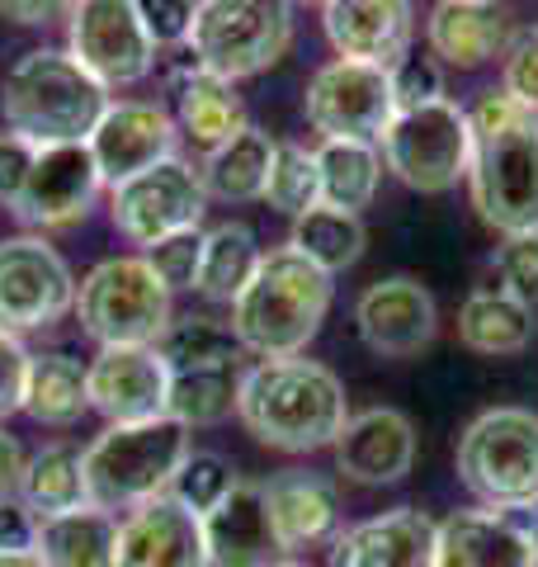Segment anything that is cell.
<instances>
[{"label": "cell", "mask_w": 538, "mask_h": 567, "mask_svg": "<svg viewBox=\"0 0 538 567\" xmlns=\"http://www.w3.org/2000/svg\"><path fill=\"white\" fill-rule=\"evenodd\" d=\"M231 483H237V468L227 464L223 454L213 450H189V458L179 464L175 483H170V496L185 511H194V516H204V511H213L223 502V496L231 492Z\"/></svg>", "instance_id": "obj_38"}, {"label": "cell", "mask_w": 538, "mask_h": 567, "mask_svg": "<svg viewBox=\"0 0 538 567\" xmlns=\"http://www.w3.org/2000/svg\"><path fill=\"white\" fill-rule=\"evenodd\" d=\"M392 100L397 110H421V104L444 100V71L435 58H421V52H406V58L392 66Z\"/></svg>", "instance_id": "obj_41"}, {"label": "cell", "mask_w": 538, "mask_h": 567, "mask_svg": "<svg viewBox=\"0 0 538 567\" xmlns=\"http://www.w3.org/2000/svg\"><path fill=\"white\" fill-rule=\"evenodd\" d=\"M425 43L435 52V62L473 71L506 58L510 20L496 0H439L425 20Z\"/></svg>", "instance_id": "obj_25"}, {"label": "cell", "mask_w": 538, "mask_h": 567, "mask_svg": "<svg viewBox=\"0 0 538 567\" xmlns=\"http://www.w3.org/2000/svg\"><path fill=\"white\" fill-rule=\"evenodd\" d=\"M199 525H204L208 567H269L283 558L275 520H269L265 483L237 477L223 502L199 516Z\"/></svg>", "instance_id": "obj_19"}, {"label": "cell", "mask_w": 538, "mask_h": 567, "mask_svg": "<svg viewBox=\"0 0 538 567\" xmlns=\"http://www.w3.org/2000/svg\"><path fill=\"white\" fill-rule=\"evenodd\" d=\"M468 189L477 218L500 237L538 233V110L510 91H487L473 110Z\"/></svg>", "instance_id": "obj_2"}, {"label": "cell", "mask_w": 538, "mask_h": 567, "mask_svg": "<svg viewBox=\"0 0 538 567\" xmlns=\"http://www.w3.org/2000/svg\"><path fill=\"white\" fill-rule=\"evenodd\" d=\"M170 369L156 346H100L85 364V398L90 412H100L110 425L166 416Z\"/></svg>", "instance_id": "obj_16"}, {"label": "cell", "mask_w": 538, "mask_h": 567, "mask_svg": "<svg viewBox=\"0 0 538 567\" xmlns=\"http://www.w3.org/2000/svg\"><path fill=\"white\" fill-rule=\"evenodd\" d=\"M33 539H39V516L20 496H6L0 502V554H33Z\"/></svg>", "instance_id": "obj_46"}, {"label": "cell", "mask_w": 538, "mask_h": 567, "mask_svg": "<svg viewBox=\"0 0 538 567\" xmlns=\"http://www.w3.org/2000/svg\"><path fill=\"white\" fill-rule=\"evenodd\" d=\"M208 213V189L204 175L194 171L185 156H170L152 171L133 175L110 189V218L133 246L147 251L152 241L185 233V227H199Z\"/></svg>", "instance_id": "obj_13"}, {"label": "cell", "mask_w": 538, "mask_h": 567, "mask_svg": "<svg viewBox=\"0 0 538 567\" xmlns=\"http://www.w3.org/2000/svg\"><path fill=\"white\" fill-rule=\"evenodd\" d=\"M20 412H29L39 425H71L90 412L85 398V364L66 350H43L29 354V374H24V402Z\"/></svg>", "instance_id": "obj_29"}, {"label": "cell", "mask_w": 538, "mask_h": 567, "mask_svg": "<svg viewBox=\"0 0 538 567\" xmlns=\"http://www.w3.org/2000/svg\"><path fill=\"white\" fill-rule=\"evenodd\" d=\"M20 502L39 520L62 516V511H76V506H90L85 502V450L66 445V440H52V445H43L24 464Z\"/></svg>", "instance_id": "obj_32"}, {"label": "cell", "mask_w": 538, "mask_h": 567, "mask_svg": "<svg viewBox=\"0 0 538 567\" xmlns=\"http://www.w3.org/2000/svg\"><path fill=\"white\" fill-rule=\"evenodd\" d=\"M321 24L340 58L392 71L411 52L416 10L411 0H327Z\"/></svg>", "instance_id": "obj_20"}, {"label": "cell", "mask_w": 538, "mask_h": 567, "mask_svg": "<svg viewBox=\"0 0 538 567\" xmlns=\"http://www.w3.org/2000/svg\"><path fill=\"white\" fill-rule=\"evenodd\" d=\"M175 128L189 142H199L204 152L223 147L227 137H237L246 128V104L237 95V85L199 71L175 91Z\"/></svg>", "instance_id": "obj_28"}, {"label": "cell", "mask_w": 538, "mask_h": 567, "mask_svg": "<svg viewBox=\"0 0 538 567\" xmlns=\"http://www.w3.org/2000/svg\"><path fill=\"white\" fill-rule=\"evenodd\" d=\"M114 567H208L204 525L175 496L128 511L118 520V558Z\"/></svg>", "instance_id": "obj_21"}, {"label": "cell", "mask_w": 538, "mask_h": 567, "mask_svg": "<svg viewBox=\"0 0 538 567\" xmlns=\"http://www.w3.org/2000/svg\"><path fill=\"white\" fill-rule=\"evenodd\" d=\"M0 567H43L39 554H0Z\"/></svg>", "instance_id": "obj_50"}, {"label": "cell", "mask_w": 538, "mask_h": 567, "mask_svg": "<svg viewBox=\"0 0 538 567\" xmlns=\"http://www.w3.org/2000/svg\"><path fill=\"white\" fill-rule=\"evenodd\" d=\"M458 341L473 354H519L534 341V308L506 289H477L458 308Z\"/></svg>", "instance_id": "obj_30"}, {"label": "cell", "mask_w": 538, "mask_h": 567, "mask_svg": "<svg viewBox=\"0 0 538 567\" xmlns=\"http://www.w3.org/2000/svg\"><path fill=\"white\" fill-rule=\"evenodd\" d=\"M354 327H359V341H364L373 354L383 360H411L421 354L439 331V312H435V298L421 279L411 275H392L379 279L359 293L354 303Z\"/></svg>", "instance_id": "obj_17"}, {"label": "cell", "mask_w": 538, "mask_h": 567, "mask_svg": "<svg viewBox=\"0 0 538 567\" xmlns=\"http://www.w3.org/2000/svg\"><path fill=\"white\" fill-rule=\"evenodd\" d=\"M142 24H147L152 43L156 48H179L189 43V29H194V6L199 0H133Z\"/></svg>", "instance_id": "obj_43"}, {"label": "cell", "mask_w": 538, "mask_h": 567, "mask_svg": "<svg viewBox=\"0 0 538 567\" xmlns=\"http://www.w3.org/2000/svg\"><path fill=\"white\" fill-rule=\"evenodd\" d=\"M335 473L354 487H392L416 464V425L397 406H364L335 435Z\"/></svg>", "instance_id": "obj_18"}, {"label": "cell", "mask_w": 538, "mask_h": 567, "mask_svg": "<svg viewBox=\"0 0 538 567\" xmlns=\"http://www.w3.org/2000/svg\"><path fill=\"white\" fill-rule=\"evenodd\" d=\"M458 477L492 511H515L538 496V416L529 406H492L468 421L454 450Z\"/></svg>", "instance_id": "obj_6"}, {"label": "cell", "mask_w": 538, "mask_h": 567, "mask_svg": "<svg viewBox=\"0 0 538 567\" xmlns=\"http://www.w3.org/2000/svg\"><path fill=\"white\" fill-rule=\"evenodd\" d=\"M317 171H321V204L340 213H359L379 194L383 152H379V142L327 137L317 147Z\"/></svg>", "instance_id": "obj_31"}, {"label": "cell", "mask_w": 538, "mask_h": 567, "mask_svg": "<svg viewBox=\"0 0 538 567\" xmlns=\"http://www.w3.org/2000/svg\"><path fill=\"white\" fill-rule=\"evenodd\" d=\"M435 525L416 506H392L331 539V567H435Z\"/></svg>", "instance_id": "obj_22"}, {"label": "cell", "mask_w": 538, "mask_h": 567, "mask_svg": "<svg viewBox=\"0 0 538 567\" xmlns=\"http://www.w3.org/2000/svg\"><path fill=\"white\" fill-rule=\"evenodd\" d=\"M237 393H241V369L237 364H218V369H185L170 374L166 388V416L179 421L185 431L194 425H218L237 412Z\"/></svg>", "instance_id": "obj_35"}, {"label": "cell", "mask_w": 538, "mask_h": 567, "mask_svg": "<svg viewBox=\"0 0 538 567\" xmlns=\"http://www.w3.org/2000/svg\"><path fill=\"white\" fill-rule=\"evenodd\" d=\"M260 256L265 251L246 223H218L213 233H204V260H199L194 293H204L208 303H237V293L256 275Z\"/></svg>", "instance_id": "obj_33"}, {"label": "cell", "mask_w": 538, "mask_h": 567, "mask_svg": "<svg viewBox=\"0 0 538 567\" xmlns=\"http://www.w3.org/2000/svg\"><path fill=\"white\" fill-rule=\"evenodd\" d=\"M81 331L100 346H156L170 327V289L142 256H110L76 284Z\"/></svg>", "instance_id": "obj_8"}, {"label": "cell", "mask_w": 538, "mask_h": 567, "mask_svg": "<svg viewBox=\"0 0 538 567\" xmlns=\"http://www.w3.org/2000/svg\"><path fill=\"white\" fill-rule=\"evenodd\" d=\"M100 166L90 156L85 142H58V147H39V162H33L24 194L14 199V218H20L29 233H62V227L85 223V213L100 199Z\"/></svg>", "instance_id": "obj_14"}, {"label": "cell", "mask_w": 538, "mask_h": 567, "mask_svg": "<svg viewBox=\"0 0 538 567\" xmlns=\"http://www.w3.org/2000/svg\"><path fill=\"white\" fill-rule=\"evenodd\" d=\"M76 308V275L39 233L0 241V331L24 336L58 327Z\"/></svg>", "instance_id": "obj_11"}, {"label": "cell", "mask_w": 538, "mask_h": 567, "mask_svg": "<svg viewBox=\"0 0 538 567\" xmlns=\"http://www.w3.org/2000/svg\"><path fill=\"white\" fill-rule=\"evenodd\" d=\"M510 516H515L519 529H525V539H529V548H534V563H538V496H534V502H525V506H515Z\"/></svg>", "instance_id": "obj_49"}, {"label": "cell", "mask_w": 538, "mask_h": 567, "mask_svg": "<svg viewBox=\"0 0 538 567\" xmlns=\"http://www.w3.org/2000/svg\"><path fill=\"white\" fill-rule=\"evenodd\" d=\"M331 293L335 284L327 270H317L293 246H275L260 256L256 275L246 279V289L231 303V331H237L241 350L260 354V360L302 354L327 322Z\"/></svg>", "instance_id": "obj_3"}, {"label": "cell", "mask_w": 538, "mask_h": 567, "mask_svg": "<svg viewBox=\"0 0 538 567\" xmlns=\"http://www.w3.org/2000/svg\"><path fill=\"white\" fill-rule=\"evenodd\" d=\"M76 0H0V20L20 24V29H39V24H58L71 14Z\"/></svg>", "instance_id": "obj_47"}, {"label": "cell", "mask_w": 538, "mask_h": 567, "mask_svg": "<svg viewBox=\"0 0 538 567\" xmlns=\"http://www.w3.org/2000/svg\"><path fill=\"white\" fill-rule=\"evenodd\" d=\"M269 567H317V563H308V558H298V554H283L279 563H269Z\"/></svg>", "instance_id": "obj_51"}, {"label": "cell", "mask_w": 538, "mask_h": 567, "mask_svg": "<svg viewBox=\"0 0 538 567\" xmlns=\"http://www.w3.org/2000/svg\"><path fill=\"white\" fill-rule=\"evenodd\" d=\"M24 464H29V454L20 450V440H14L6 425H0V502H6V496H20Z\"/></svg>", "instance_id": "obj_48"}, {"label": "cell", "mask_w": 538, "mask_h": 567, "mask_svg": "<svg viewBox=\"0 0 538 567\" xmlns=\"http://www.w3.org/2000/svg\"><path fill=\"white\" fill-rule=\"evenodd\" d=\"M189 450V431L170 416L104 425L85 445V502L114 516L156 502L170 492Z\"/></svg>", "instance_id": "obj_5"}, {"label": "cell", "mask_w": 538, "mask_h": 567, "mask_svg": "<svg viewBox=\"0 0 538 567\" xmlns=\"http://www.w3.org/2000/svg\"><path fill=\"white\" fill-rule=\"evenodd\" d=\"M496 289H506L519 303H538V233H519V237H500L496 246Z\"/></svg>", "instance_id": "obj_40"}, {"label": "cell", "mask_w": 538, "mask_h": 567, "mask_svg": "<svg viewBox=\"0 0 538 567\" xmlns=\"http://www.w3.org/2000/svg\"><path fill=\"white\" fill-rule=\"evenodd\" d=\"M383 166L406 189L444 194L458 181H468L473 166V118L458 100H435L421 110H397L379 137Z\"/></svg>", "instance_id": "obj_9"}, {"label": "cell", "mask_w": 538, "mask_h": 567, "mask_svg": "<svg viewBox=\"0 0 538 567\" xmlns=\"http://www.w3.org/2000/svg\"><path fill=\"white\" fill-rule=\"evenodd\" d=\"M265 204L289 213H308L321 204V171H317V152L298 147V142H279L275 147V166H269V181H265Z\"/></svg>", "instance_id": "obj_37"}, {"label": "cell", "mask_w": 538, "mask_h": 567, "mask_svg": "<svg viewBox=\"0 0 538 567\" xmlns=\"http://www.w3.org/2000/svg\"><path fill=\"white\" fill-rule=\"evenodd\" d=\"M66 52L104 91L147 81L161 58L133 0H76L66 14Z\"/></svg>", "instance_id": "obj_10"}, {"label": "cell", "mask_w": 538, "mask_h": 567, "mask_svg": "<svg viewBox=\"0 0 538 567\" xmlns=\"http://www.w3.org/2000/svg\"><path fill=\"white\" fill-rule=\"evenodd\" d=\"M33 554L43 567H114L118 558V516L100 506H76L39 520Z\"/></svg>", "instance_id": "obj_26"}, {"label": "cell", "mask_w": 538, "mask_h": 567, "mask_svg": "<svg viewBox=\"0 0 538 567\" xmlns=\"http://www.w3.org/2000/svg\"><path fill=\"white\" fill-rule=\"evenodd\" d=\"M364 241H369V233H364V223H359V213H340L327 204L298 213L293 233H289L293 251L308 256L317 270H327V275L350 270V265L364 256Z\"/></svg>", "instance_id": "obj_34"}, {"label": "cell", "mask_w": 538, "mask_h": 567, "mask_svg": "<svg viewBox=\"0 0 538 567\" xmlns=\"http://www.w3.org/2000/svg\"><path fill=\"white\" fill-rule=\"evenodd\" d=\"M237 416L265 450L279 454H317L331 450L350 421L345 383L335 369L283 354V360H256L241 369Z\"/></svg>", "instance_id": "obj_1"}, {"label": "cell", "mask_w": 538, "mask_h": 567, "mask_svg": "<svg viewBox=\"0 0 538 567\" xmlns=\"http://www.w3.org/2000/svg\"><path fill=\"white\" fill-rule=\"evenodd\" d=\"M275 147L279 142L269 137L256 123H246L237 137H227L223 147H213L204 156V189L208 199H223V204H250V199H265V181H269V166H275Z\"/></svg>", "instance_id": "obj_27"}, {"label": "cell", "mask_w": 538, "mask_h": 567, "mask_svg": "<svg viewBox=\"0 0 538 567\" xmlns=\"http://www.w3.org/2000/svg\"><path fill=\"white\" fill-rule=\"evenodd\" d=\"M142 260L156 270V279L166 284L170 293L179 289H194V279H199V260H204V233L199 227H185V233H170L152 241L147 251H142Z\"/></svg>", "instance_id": "obj_39"}, {"label": "cell", "mask_w": 538, "mask_h": 567, "mask_svg": "<svg viewBox=\"0 0 538 567\" xmlns=\"http://www.w3.org/2000/svg\"><path fill=\"white\" fill-rule=\"evenodd\" d=\"M156 354L166 360L170 374L185 369H218V364H237L241 360V341L231 322L218 317H170V327L156 336Z\"/></svg>", "instance_id": "obj_36"}, {"label": "cell", "mask_w": 538, "mask_h": 567, "mask_svg": "<svg viewBox=\"0 0 538 567\" xmlns=\"http://www.w3.org/2000/svg\"><path fill=\"white\" fill-rule=\"evenodd\" d=\"M265 502H269V520H275V535L283 554H298V548L312 544H331L340 535V502L331 477H321L312 468H283L265 483Z\"/></svg>", "instance_id": "obj_24"}, {"label": "cell", "mask_w": 538, "mask_h": 567, "mask_svg": "<svg viewBox=\"0 0 538 567\" xmlns=\"http://www.w3.org/2000/svg\"><path fill=\"white\" fill-rule=\"evenodd\" d=\"M104 110H110V91L62 48H29L0 81L6 128L39 147L85 142Z\"/></svg>", "instance_id": "obj_4"}, {"label": "cell", "mask_w": 538, "mask_h": 567, "mask_svg": "<svg viewBox=\"0 0 538 567\" xmlns=\"http://www.w3.org/2000/svg\"><path fill=\"white\" fill-rule=\"evenodd\" d=\"M293 43L289 0H199L189 48L204 71L223 81H246L275 66Z\"/></svg>", "instance_id": "obj_7"}, {"label": "cell", "mask_w": 538, "mask_h": 567, "mask_svg": "<svg viewBox=\"0 0 538 567\" xmlns=\"http://www.w3.org/2000/svg\"><path fill=\"white\" fill-rule=\"evenodd\" d=\"M500 91H510L515 100H525L529 110H538V24L510 39L506 66H500Z\"/></svg>", "instance_id": "obj_42"}, {"label": "cell", "mask_w": 538, "mask_h": 567, "mask_svg": "<svg viewBox=\"0 0 538 567\" xmlns=\"http://www.w3.org/2000/svg\"><path fill=\"white\" fill-rule=\"evenodd\" d=\"M24 374H29V350L20 336L0 331V416L20 412L24 402Z\"/></svg>", "instance_id": "obj_45"}, {"label": "cell", "mask_w": 538, "mask_h": 567, "mask_svg": "<svg viewBox=\"0 0 538 567\" xmlns=\"http://www.w3.org/2000/svg\"><path fill=\"white\" fill-rule=\"evenodd\" d=\"M289 6H321V10H327V0H289Z\"/></svg>", "instance_id": "obj_52"}, {"label": "cell", "mask_w": 538, "mask_h": 567, "mask_svg": "<svg viewBox=\"0 0 538 567\" xmlns=\"http://www.w3.org/2000/svg\"><path fill=\"white\" fill-rule=\"evenodd\" d=\"M85 147L100 166V181L114 189L123 181H133V175L179 156L175 152L179 128H175V118L152 100H110V110L100 114L95 133L85 137Z\"/></svg>", "instance_id": "obj_15"}, {"label": "cell", "mask_w": 538, "mask_h": 567, "mask_svg": "<svg viewBox=\"0 0 538 567\" xmlns=\"http://www.w3.org/2000/svg\"><path fill=\"white\" fill-rule=\"evenodd\" d=\"M33 162H39V142H29L20 133H0V204L6 208H14V199L24 194Z\"/></svg>", "instance_id": "obj_44"}, {"label": "cell", "mask_w": 538, "mask_h": 567, "mask_svg": "<svg viewBox=\"0 0 538 567\" xmlns=\"http://www.w3.org/2000/svg\"><path fill=\"white\" fill-rule=\"evenodd\" d=\"M302 114L327 137H350V142H379L387 133L397 100H392V71L335 58L312 71L308 95H302Z\"/></svg>", "instance_id": "obj_12"}, {"label": "cell", "mask_w": 538, "mask_h": 567, "mask_svg": "<svg viewBox=\"0 0 538 567\" xmlns=\"http://www.w3.org/2000/svg\"><path fill=\"white\" fill-rule=\"evenodd\" d=\"M435 567H538L510 511H454L435 525Z\"/></svg>", "instance_id": "obj_23"}]
</instances>
